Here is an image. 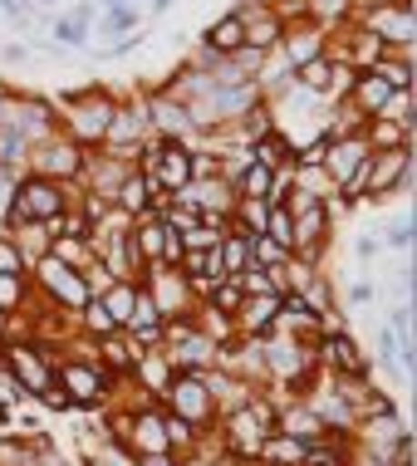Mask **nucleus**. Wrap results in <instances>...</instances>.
<instances>
[{
  "label": "nucleus",
  "instance_id": "1",
  "mask_svg": "<svg viewBox=\"0 0 417 466\" xmlns=\"http://www.w3.org/2000/svg\"><path fill=\"white\" fill-rule=\"evenodd\" d=\"M59 108H65L59 133H65L69 143H79V147H104L108 123H113V113H118V98H113L104 84H88V89L59 94Z\"/></svg>",
  "mask_w": 417,
  "mask_h": 466
},
{
  "label": "nucleus",
  "instance_id": "2",
  "mask_svg": "<svg viewBox=\"0 0 417 466\" xmlns=\"http://www.w3.org/2000/svg\"><path fill=\"white\" fill-rule=\"evenodd\" d=\"M55 383L69 393L74 408H108L113 388H118V373H108L98 359H84V354H59L55 359Z\"/></svg>",
  "mask_w": 417,
  "mask_h": 466
},
{
  "label": "nucleus",
  "instance_id": "3",
  "mask_svg": "<svg viewBox=\"0 0 417 466\" xmlns=\"http://www.w3.org/2000/svg\"><path fill=\"white\" fill-rule=\"evenodd\" d=\"M162 408L177 412V418H187L201 432V427H217V398H211V388H207V378L201 373H182V369H172L168 378V388H162Z\"/></svg>",
  "mask_w": 417,
  "mask_h": 466
},
{
  "label": "nucleus",
  "instance_id": "4",
  "mask_svg": "<svg viewBox=\"0 0 417 466\" xmlns=\"http://www.w3.org/2000/svg\"><path fill=\"white\" fill-rule=\"evenodd\" d=\"M30 285L40 289V295L49 299V305H59V309H69V314H79L88 305V285H84V275L65 266V260H55L45 250L40 260H30Z\"/></svg>",
  "mask_w": 417,
  "mask_h": 466
},
{
  "label": "nucleus",
  "instance_id": "5",
  "mask_svg": "<svg viewBox=\"0 0 417 466\" xmlns=\"http://www.w3.org/2000/svg\"><path fill=\"white\" fill-rule=\"evenodd\" d=\"M25 162H30L35 177H49V182H74L79 177V162H84V147L69 143L65 133H49L40 143L25 147Z\"/></svg>",
  "mask_w": 417,
  "mask_h": 466
},
{
  "label": "nucleus",
  "instance_id": "6",
  "mask_svg": "<svg viewBox=\"0 0 417 466\" xmlns=\"http://www.w3.org/2000/svg\"><path fill=\"white\" fill-rule=\"evenodd\" d=\"M153 295V305H158V314L162 319H177V314H192V305H197V295H192V285L182 280V270H168V266H147L143 270V280H137Z\"/></svg>",
  "mask_w": 417,
  "mask_h": 466
},
{
  "label": "nucleus",
  "instance_id": "7",
  "mask_svg": "<svg viewBox=\"0 0 417 466\" xmlns=\"http://www.w3.org/2000/svg\"><path fill=\"white\" fill-rule=\"evenodd\" d=\"M353 20L363 30H373L388 49H412V5H393V0H378V5L353 10Z\"/></svg>",
  "mask_w": 417,
  "mask_h": 466
},
{
  "label": "nucleus",
  "instance_id": "8",
  "mask_svg": "<svg viewBox=\"0 0 417 466\" xmlns=\"http://www.w3.org/2000/svg\"><path fill=\"white\" fill-rule=\"evenodd\" d=\"M324 49H330V30H324L320 20H290L285 25V35H280V55H285V65L290 69H300V65H310V59H320Z\"/></svg>",
  "mask_w": 417,
  "mask_h": 466
},
{
  "label": "nucleus",
  "instance_id": "9",
  "mask_svg": "<svg viewBox=\"0 0 417 466\" xmlns=\"http://www.w3.org/2000/svg\"><path fill=\"white\" fill-rule=\"evenodd\" d=\"M373 147L363 143V133H349V137H330V147H324V157H320V172L334 182V192L344 187L353 172L363 167V157H369Z\"/></svg>",
  "mask_w": 417,
  "mask_h": 466
},
{
  "label": "nucleus",
  "instance_id": "10",
  "mask_svg": "<svg viewBox=\"0 0 417 466\" xmlns=\"http://www.w3.org/2000/svg\"><path fill=\"white\" fill-rule=\"evenodd\" d=\"M290 221H295V246H290V256L305 250V246H330V231H334V207L330 201H314V207L295 211Z\"/></svg>",
  "mask_w": 417,
  "mask_h": 466
},
{
  "label": "nucleus",
  "instance_id": "11",
  "mask_svg": "<svg viewBox=\"0 0 417 466\" xmlns=\"http://www.w3.org/2000/svg\"><path fill=\"white\" fill-rule=\"evenodd\" d=\"M280 432L300 437V442H320L330 427H324V418L310 408V398H280Z\"/></svg>",
  "mask_w": 417,
  "mask_h": 466
},
{
  "label": "nucleus",
  "instance_id": "12",
  "mask_svg": "<svg viewBox=\"0 0 417 466\" xmlns=\"http://www.w3.org/2000/svg\"><path fill=\"white\" fill-rule=\"evenodd\" d=\"M168 231H172V226L162 221L158 211H143V217H133L128 241H133V250H137V260H143V266H153V260L162 256V241H168Z\"/></svg>",
  "mask_w": 417,
  "mask_h": 466
},
{
  "label": "nucleus",
  "instance_id": "13",
  "mask_svg": "<svg viewBox=\"0 0 417 466\" xmlns=\"http://www.w3.org/2000/svg\"><path fill=\"white\" fill-rule=\"evenodd\" d=\"M393 98V84L383 79V74H373V69H359L353 74V89H349V104L363 113V118H378V108Z\"/></svg>",
  "mask_w": 417,
  "mask_h": 466
},
{
  "label": "nucleus",
  "instance_id": "14",
  "mask_svg": "<svg viewBox=\"0 0 417 466\" xmlns=\"http://www.w3.org/2000/svg\"><path fill=\"white\" fill-rule=\"evenodd\" d=\"M236 15H241L246 45H256V49H265V55H270V49L280 45L285 25H280V15H275L270 5H256V10H236Z\"/></svg>",
  "mask_w": 417,
  "mask_h": 466
},
{
  "label": "nucleus",
  "instance_id": "15",
  "mask_svg": "<svg viewBox=\"0 0 417 466\" xmlns=\"http://www.w3.org/2000/svg\"><path fill=\"white\" fill-rule=\"evenodd\" d=\"M153 182L143 177V172H128V177L118 182V192H113V207L128 211V217H143V211H153Z\"/></svg>",
  "mask_w": 417,
  "mask_h": 466
},
{
  "label": "nucleus",
  "instance_id": "16",
  "mask_svg": "<svg viewBox=\"0 0 417 466\" xmlns=\"http://www.w3.org/2000/svg\"><path fill=\"white\" fill-rule=\"evenodd\" d=\"M201 45H207V49H217V55H236V49H241L246 45V30H241V15H236V10H231V15H221L217 25H211V30L207 35H201Z\"/></svg>",
  "mask_w": 417,
  "mask_h": 466
},
{
  "label": "nucleus",
  "instance_id": "17",
  "mask_svg": "<svg viewBox=\"0 0 417 466\" xmlns=\"http://www.w3.org/2000/svg\"><path fill=\"white\" fill-rule=\"evenodd\" d=\"M305 447H310V442H300V437L270 432V437L260 442V461H265V466H290V461L305 466Z\"/></svg>",
  "mask_w": 417,
  "mask_h": 466
},
{
  "label": "nucleus",
  "instance_id": "18",
  "mask_svg": "<svg viewBox=\"0 0 417 466\" xmlns=\"http://www.w3.org/2000/svg\"><path fill=\"white\" fill-rule=\"evenodd\" d=\"M201 299H207L217 314H231L236 319V309H241V299H246V289H241V280L236 275H221V280H211L207 289H201Z\"/></svg>",
  "mask_w": 417,
  "mask_h": 466
},
{
  "label": "nucleus",
  "instance_id": "19",
  "mask_svg": "<svg viewBox=\"0 0 417 466\" xmlns=\"http://www.w3.org/2000/svg\"><path fill=\"white\" fill-rule=\"evenodd\" d=\"M217 260H221V275H241L250 266V236H241V231H231V226H226V236H221V246H217Z\"/></svg>",
  "mask_w": 417,
  "mask_h": 466
},
{
  "label": "nucleus",
  "instance_id": "20",
  "mask_svg": "<svg viewBox=\"0 0 417 466\" xmlns=\"http://www.w3.org/2000/svg\"><path fill=\"white\" fill-rule=\"evenodd\" d=\"M363 143H369L373 153H378V147H408L412 133L398 128V123H388V118H369V123H363Z\"/></svg>",
  "mask_w": 417,
  "mask_h": 466
},
{
  "label": "nucleus",
  "instance_id": "21",
  "mask_svg": "<svg viewBox=\"0 0 417 466\" xmlns=\"http://www.w3.org/2000/svg\"><path fill=\"white\" fill-rule=\"evenodd\" d=\"M98 299H104V309L118 319V329H123V324H128V314H133V299H137V280H113Z\"/></svg>",
  "mask_w": 417,
  "mask_h": 466
},
{
  "label": "nucleus",
  "instance_id": "22",
  "mask_svg": "<svg viewBox=\"0 0 417 466\" xmlns=\"http://www.w3.org/2000/svg\"><path fill=\"white\" fill-rule=\"evenodd\" d=\"M260 236H270L275 246H295V221H290V211H285V201H275L270 211H265V231Z\"/></svg>",
  "mask_w": 417,
  "mask_h": 466
},
{
  "label": "nucleus",
  "instance_id": "23",
  "mask_svg": "<svg viewBox=\"0 0 417 466\" xmlns=\"http://www.w3.org/2000/svg\"><path fill=\"white\" fill-rule=\"evenodd\" d=\"M285 260H290V250H285V246H275L270 236H250V266L275 270V266H285Z\"/></svg>",
  "mask_w": 417,
  "mask_h": 466
},
{
  "label": "nucleus",
  "instance_id": "24",
  "mask_svg": "<svg viewBox=\"0 0 417 466\" xmlns=\"http://www.w3.org/2000/svg\"><path fill=\"white\" fill-rule=\"evenodd\" d=\"M378 118H388V123H398V128L412 133V89H393V98L378 108Z\"/></svg>",
  "mask_w": 417,
  "mask_h": 466
},
{
  "label": "nucleus",
  "instance_id": "25",
  "mask_svg": "<svg viewBox=\"0 0 417 466\" xmlns=\"http://www.w3.org/2000/svg\"><path fill=\"white\" fill-rule=\"evenodd\" d=\"M49 40H55L59 49H79V45L88 40V25H79V20H69V15H59L55 25H49Z\"/></svg>",
  "mask_w": 417,
  "mask_h": 466
},
{
  "label": "nucleus",
  "instance_id": "26",
  "mask_svg": "<svg viewBox=\"0 0 417 466\" xmlns=\"http://www.w3.org/2000/svg\"><path fill=\"white\" fill-rule=\"evenodd\" d=\"M25 289H30V280L25 275H0V309L15 314L25 305Z\"/></svg>",
  "mask_w": 417,
  "mask_h": 466
},
{
  "label": "nucleus",
  "instance_id": "27",
  "mask_svg": "<svg viewBox=\"0 0 417 466\" xmlns=\"http://www.w3.org/2000/svg\"><path fill=\"white\" fill-rule=\"evenodd\" d=\"M137 30V10L133 5H113L104 15V35H133Z\"/></svg>",
  "mask_w": 417,
  "mask_h": 466
},
{
  "label": "nucleus",
  "instance_id": "28",
  "mask_svg": "<svg viewBox=\"0 0 417 466\" xmlns=\"http://www.w3.org/2000/svg\"><path fill=\"white\" fill-rule=\"evenodd\" d=\"M30 266H25V256H20V246L10 241L5 231H0V275H25Z\"/></svg>",
  "mask_w": 417,
  "mask_h": 466
},
{
  "label": "nucleus",
  "instance_id": "29",
  "mask_svg": "<svg viewBox=\"0 0 417 466\" xmlns=\"http://www.w3.org/2000/svg\"><path fill=\"white\" fill-rule=\"evenodd\" d=\"M35 402H40L45 412H74V402H69V393L59 383H49V388H40V393H35Z\"/></svg>",
  "mask_w": 417,
  "mask_h": 466
},
{
  "label": "nucleus",
  "instance_id": "30",
  "mask_svg": "<svg viewBox=\"0 0 417 466\" xmlns=\"http://www.w3.org/2000/svg\"><path fill=\"white\" fill-rule=\"evenodd\" d=\"M236 280H241L246 295H270V289H275V285H270V270H260V266H246Z\"/></svg>",
  "mask_w": 417,
  "mask_h": 466
},
{
  "label": "nucleus",
  "instance_id": "31",
  "mask_svg": "<svg viewBox=\"0 0 417 466\" xmlns=\"http://www.w3.org/2000/svg\"><path fill=\"white\" fill-rule=\"evenodd\" d=\"M383 246H393V250H408L412 246V217H402L398 226H393V231H388V241Z\"/></svg>",
  "mask_w": 417,
  "mask_h": 466
},
{
  "label": "nucleus",
  "instance_id": "32",
  "mask_svg": "<svg viewBox=\"0 0 417 466\" xmlns=\"http://www.w3.org/2000/svg\"><path fill=\"white\" fill-rule=\"evenodd\" d=\"M378 250H383V246H378V241H373L369 231H363L359 241H353V256H359V260H378Z\"/></svg>",
  "mask_w": 417,
  "mask_h": 466
},
{
  "label": "nucleus",
  "instance_id": "33",
  "mask_svg": "<svg viewBox=\"0 0 417 466\" xmlns=\"http://www.w3.org/2000/svg\"><path fill=\"white\" fill-rule=\"evenodd\" d=\"M373 295H378V289L363 280V285H353V289H349V305H353V309H363V305H373Z\"/></svg>",
  "mask_w": 417,
  "mask_h": 466
},
{
  "label": "nucleus",
  "instance_id": "34",
  "mask_svg": "<svg viewBox=\"0 0 417 466\" xmlns=\"http://www.w3.org/2000/svg\"><path fill=\"white\" fill-rule=\"evenodd\" d=\"M0 59H5V65H25V59H30V45H5Z\"/></svg>",
  "mask_w": 417,
  "mask_h": 466
},
{
  "label": "nucleus",
  "instance_id": "35",
  "mask_svg": "<svg viewBox=\"0 0 417 466\" xmlns=\"http://www.w3.org/2000/svg\"><path fill=\"white\" fill-rule=\"evenodd\" d=\"M137 466H177V451H147V457H137Z\"/></svg>",
  "mask_w": 417,
  "mask_h": 466
},
{
  "label": "nucleus",
  "instance_id": "36",
  "mask_svg": "<svg viewBox=\"0 0 417 466\" xmlns=\"http://www.w3.org/2000/svg\"><path fill=\"white\" fill-rule=\"evenodd\" d=\"M98 5H104V10H113V5H128V0H98Z\"/></svg>",
  "mask_w": 417,
  "mask_h": 466
},
{
  "label": "nucleus",
  "instance_id": "37",
  "mask_svg": "<svg viewBox=\"0 0 417 466\" xmlns=\"http://www.w3.org/2000/svg\"><path fill=\"white\" fill-rule=\"evenodd\" d=\"M393 5H412V0H393Z\"/></svg>",
  "mask_w": 417,
  "mask_h": 466
},
{
  "label": "nucleus",
  "instance_id": "38",
  "mask_svg": "<svg viewBox=\"0 0 417 466\" xmlns=\"http://www.w3.org/2000/svg\"><path fill=\"white\" fill-rule=\"evenodd\" d=\"M290 466H300V461H290Z\"/></svg>",
  "mask_w": 417,
  "mask_h": 466
}]
</instances>
